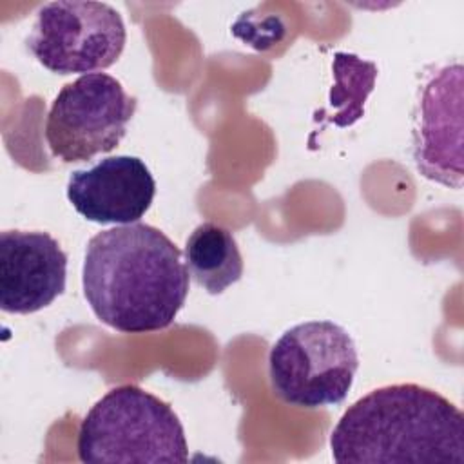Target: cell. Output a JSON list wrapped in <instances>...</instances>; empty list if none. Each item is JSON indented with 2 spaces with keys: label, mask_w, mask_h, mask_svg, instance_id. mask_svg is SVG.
I'll list each match as a JSON object with an SVG mask.
<instances>
[{
  "label": "cell",
  "mask_w": 464,
  "mask_h": 464,
  "mask_svg": "<svg viewBox=\"0 0 464 464\" xmlns=\"http://www.w3.org/2000/svg\"><path fill=\"white\" fill-rule=\"evenodd\" d=\"M138 100L107 72L82 74L65 83L51 103L45 141L63 163L89 161L118 147Z\"/></svg>",
  "instance_id": "obj_5"
},
{
  "label": "cell",
  "mask_w": 464,
  "mask_h": 464,
  "mask_svg": "<svg viewBox=\"0 0 464 464\" xmlns=\"http://www.w3.org/2000/svg\"><path fill=\"white\" fill-rule=\"evenodd\" d=\"M359 368L352 335L334 321H304L272 344L268 377L274 393L297 408L341 404Z\"/></svg>",
  "instance_id": "obj_4"
},
{
  "label": "cell",
  "mask_w": 464,
  "mask_h": 464,
  "mask_svg": "<svg viewBox=\"0 0 464 464\" xmlns=\"http://www.w3.org/2000/svg\"><path fill=\"white\" fill-rule=\"evenodd\" d=\"M127 31L121 14L105 2L58 0L36 11L27 49L56 74H91L116 63Z\"/></svg>",
  "instance_id": "obj_6"
},
{
  "label": "cell",
  "mask_w": 464,
  "mask_h": 464,
  "mask_svg": "<svg viewBox=\"0 0 464 464\" xmlns=\"http://www.w3.org/2000/svg\"><path fill=\"white\" fill-rule=\"evenodd\" d=\"M156 181L138 156H109L91 169L72 170L67 199L87 221L100 225L136 223L150 208Z\"/></svg>",
  "instance_id": "obj_9"
},
{
  "label": "cell",
  "mask_w": 464,
  "mask_h": 464,
  "mask_svg": "<svg viewBox=\"0 0 464 464\" xmlns=\"http://www.w3.org/2000/svg\"><path fill=\"white\" fill-rule=\"evenodd\" d=\"M188 276L208 294H223L243 276V257L234 234L214 221L198 225L185 241Z\"/></svg>",
  "instance_id": "obj_10"
},
{
  "label": "cell",
  "mask_w": 464,
  "mask_h": 464,
  "mask_svg": "<svg viewBox=\"0 0 464 464\" xmlns=\"http://www.w3.org/2000/svg\"><path fill=\"white\" fill-rule=\"evenodd\" d=\"M82 462L183 464L188 444L179 417L169 402L136 386L109 390L91 406L78 428Z\"/></svg>",
  "instance_id": "obj_3"
},
{
  "label": "cell",
  "mask_w": 464,
  "mask_h": 464,
  "mask_svg": "<svg viewBox=\"0 0 464 464\" xmlns=\"http://www.w3.org/2000/svg\"><path fill=\"white\" fill-rule=\"evenodd\" d=\"M330 450L337 464H462L464 415L431 388L386 384L348 406Z\"/></svg>",
  "instance_id": "obj_2"
},
{
  "label": "cell",
  "mask_w": 464,
  "mask_h": 464,
  "mask_svg": "<svg viewBox=\"0 0 464 464\" xmlns=\"http://www.w3.org/2000/svg\"><path fill=\"white\" fill-rule=\"evenodd\" d=\"M377 65L362 60L353 53H335L332 62L334 85L328 94V107L315 114V121L323 120L321 130L326 123L337 127H350L364 116V103L373 91L377 78Z\"/></svg>",
  "instance_id": "obj_11"
},
{
  "label": "cell",
  "mask_w": 464,
  "mask_h": 464,
  "mask_svg": "<svg viewBox=\"0 0 464 464\" xmlns=\"http://www.w3.org/2000/svg\"><path fill=\"white\" fill-rule=\"evenodd\" d=\"M188 277L179 248L147 223L102 230L85 246L83 295L103 324L123 334L170 326L188 295Z\"/></svg>",
  "instance_id": "obj_1"
},
{
  "label": "cell",
  "mask_w": 464,
  "mask_h": 464,
  "mask_svg": "<svg viewBox=\"0 0 464 464\" xmlns=\"http://www.w3.org/2000/svg\"><path fill=\"white\" fill-rule=\"evenodd\" d=\"M462 65L437 69L413 111V160L426 179L462 187Z\"/></svg>",
  "instance_id": "obj_7"
},
{
  "label": "cell",
  "mask_w": 464,
  "mask_h": 464,
  "mask_svg": "<svg viewBox=\"0 0 464 464\" xmlns=\"http://www.w3.org/2000/svg\"><path fill=\"white\" fill-rule=\"evenodd\" d=\"M67 254L40 230L0 232V308L34 314L65 290Z\"/></svg>",
  "instance_id": "obj_8"
}]
</instances>
